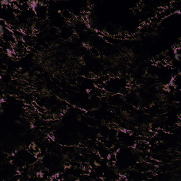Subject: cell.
<instances>
[{
  "mask_svg": "<svg viewBox=\"0 0 181 181\" xmlns=\"http://www.w3.org/2000/svg\"><path fill=\"white\" fill-rule=\"evenodd\" d=\"M61 16L65 19H68L70 20L72 18V14L68 10H63L61 12Z\"/></svg>",
  "mask_w": 181,
  "mask_h": 181,
  "instance_id": "6da1fadb",
  "label": "cell"
}]
</instances>
